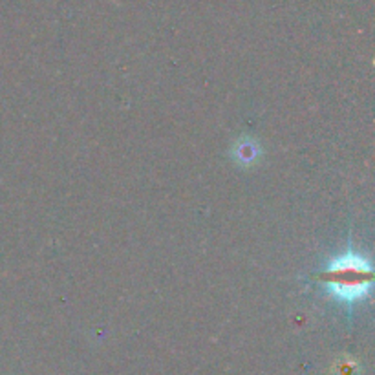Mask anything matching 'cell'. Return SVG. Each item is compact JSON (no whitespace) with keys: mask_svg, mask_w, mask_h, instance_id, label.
<instances>
[{"mask_svg":"<svg viewBox=\"0 0 375 375\" xmlns=\"http://www.w3.org/2000/svg\"><path fill=\"white\" fill-rule=\"evenodd\" d=\"M322 282L335 299L353 302L368 295L374 282L370 262L360 255H342L322 273Z\"/></svg>","mask_w":375,"mask_h":375,"instance_id":"1","label":"cell"},{"mask_svg":"<svg viewBox=\"0 0 375 375\" xmlns=\"http://www.w3.org/2000/svg\"><path fill=\"white\" fill-rule=\"evenodd\" d=\"M255 156H256L255 145H249V143H242V145H238V149H236V158L240 161H244V163H249V161L255 160Z\"/></svg>","mask_w":375,"mask_h":375,"instance_id":"2","label":"cell"}]
</instances>
